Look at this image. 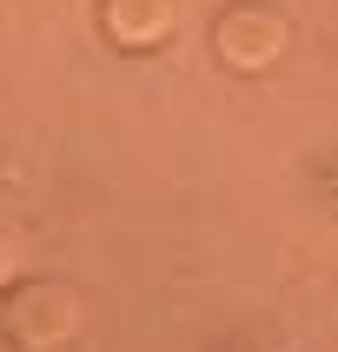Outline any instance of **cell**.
<instances>
[{"mask_svg": "<svg viewBox=\"0 0 338 352\" xmlns=\"http://www.w3.org/2000/svg\"><path fill=\"white\" fill-rule=\"evenodd\" d=\"M86 326L80 313V293L73 286H53V279H40V286H20V299L7 306V346L14 352H67Z\"/></svg>", "mask_w": 338, "mask_h": 352, "instance_id": "1", "label": "cell"}, {"mask_svg": "<svg viewBox=\"0 0 338 352\" xmlns=\"http://www.w3.org/2000/svg\"><path fill=\"white\" fill-rule=\"evenodd\" d=\"M285 20L278 14H265V7H232V14L219 20V34H213V47H219V60L232 67V74H265L278 54H285Z\"/></svg>", "mask_w": 338, "mask_h": 352, "instance_id": "2", "label": "cell"}, {"mask_svg": "<svg viewBox=\"0 0 338 352\" xmlns=\"http://www.w3.org/2000/svg\"><path fill=\"white\" fill-rule=\"evenodd\" d=\"M106 34L126 54H153L173 34V0H106Z\"/></svg>", "mask_w": 338, "mask_h": 352, "instance_id": "3", "label": "cell"}, {"mask_svg": "<svg viewBox=\"0 0 338 352\" xmlns=\"http://www.w3.org/2000/svg\"><path fill=\"white\" fill-rule=\"evenodd\" d=\"M20 286V239L14 233H0V299Z\"/></svg>", "mask_w": 338, "mask_h": 352, "instance_id": "4", "label": "cell"}]
</instances>
